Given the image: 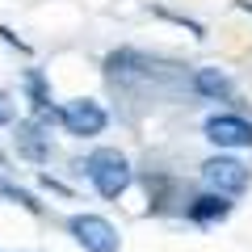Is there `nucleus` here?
<instances>
[{"instance_id": "obj_1", "label": "nucleus", "mask_w": 252, "mask_h": 252, "mask_svg": "<svg viewBox=\"0 0 252 252\" xmlns=\"http://www.w3.org/2000/svg\"><path fill=\"white\" fill-rule=\"evenodd\" d=\"M84 172H89V181L97 185L101 198H118V193H126V185H130V164H126V156L114 152V147L93 152L89 160H84Z\"/></svg>"}, {"instance_id": "obj_2", "label": "nucleus", "mask_w": 252, "mask_h": 252, "mask_svg": "<svg viewBox=\"0 0 252 252\" xmlns=\"http://www.w3.org/2000/svg\"><path fill=\"white\" fill-rule=\"evenodd\" d=\"M202 177H206L210 193H219V198H231V193H244V189H248V168H244L240 160H231V156L206 160L202 164Z\"/></svg>"}, {"instance_id": "obj_3", "label": "nucleus", "mask_w": 252, "mask_h": 252, "mask_svg": "<svg viewBox=\"0 0 252 252\" xmlns=\"http://www.w3.org/2000/svg\"><path fill=\"white\" fill-rule=\"evenodd\" d=\"M72 235L84 252H118V231L109 227V219L101 215H76L72 219Z\"/></svg>"}, {"instance_id": "obj_4", "label": "nucleus", "mask_w": 252, "mask_h": 252, "mask_svg": "<svg viewBox=\"0 0 252 252\" xmlns=\"http://www.w3.org/2000/svg\"><path fill=\"white\" fill-rule=\"evenodd\" d=\"M206 139L215 147H252V122L235 114H215L206 122Z\"/></svg>"}, {"instance_id": "obj_5", "label": "nucleus", "mask_w": 252, "mask_h": 252, "mask_svg": "<svg viewBox=\"0 0 252 252\" xmlns=\"http://www.w3.org/2000/svg\"><path fill=\"white\" fill-rule=\"evenodd\" d=\"M59 118H63V126L72 135H101L105 130V109L97 101H67Z\"/></svg>"}, {"instance_id": "obj_6", "label": "nucleus", "mask_w": 252, "mask_h": 252, "mask_svg": "<svg viewBox=\"0 0 252 252\" xmlns=\"http://www.w3.org/2000/svg\"><path fill=\"white\" fill-rule=\"evenodd\" d=\"M227 210H231L227 198H219V193H202V198L189 206V219H193V223H219V219H227Z\"/></svg>"}, {"instance_id": "obj_7", "label": "nucleus", "mask_w": 252, "mask_h": 252, "mask_svg": "<svg viewBox=\"0 0 252 252\" xmlns=\"http://www.w3.org/2000/svg\"><path fill=\"white\" fill-rule=\"evenodd\" d=\"M193 89L202 97H231V80H227L219 67H198L193 72Z\"/></svg>"}, {"instance_id": "obj_8", "label": "nucleus", "mask_w": 252, "mask_h": 252, "mask_svg": "<svg viewBox=\"0 0 252 252\" xmlns=\"http://www.w3.org/2000/svg\"><path fill=\"white\" fill-rule=\"evenodd\" d=\"M17 143H21V152H26L30 160H46V139H42V130H38V126H26Z\"/></svg>"}, {"instance_id": "obj_9", "label": "nucleus", "mask_w": 252, "mask_h": 252, "mask_svg": "<svg viewBox=\"0 0 252 252\" xmlns=\"http://www.w3.org/2000/svg\"><path fill=\"white\" fill-rule=\"evenodd\" d=\"M0 193H9L13 202H21V206H26V210H34V215H38V210H42V206H38V202L30 198V193H26V189H17V185H9V181H4V177H0Z\"/></svg>"}, {"instance_id": "obj_10", "label": "nucleus", "mask_w": 252, "mask_h": 252, "mask_svg": "<svg viewBox=\"0 0 252 252\" xmlns=\"http://www.w3.org/2000/svg\"><path fill=\"white\" fill-rule=\"evenodd\" d=\"M9 118H13V105H9V97H4V93H0V126L9 122Z\"/></svg>"}]
</instances>
